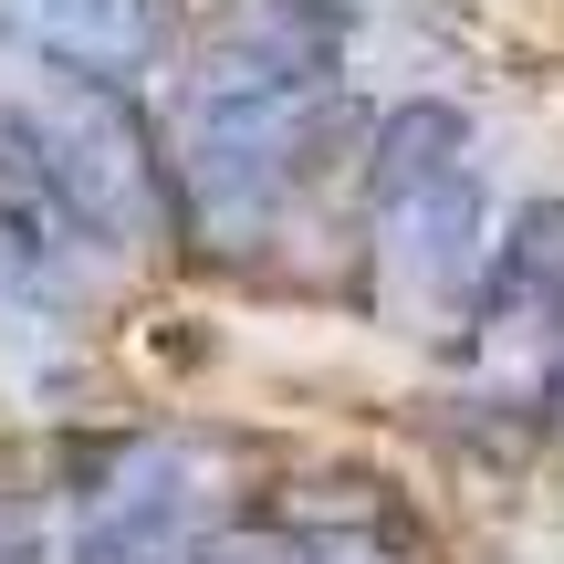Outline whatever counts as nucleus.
<instances>
[{
    "mask_svg": "<svg viewBox=\"0 0 564 564\" xmlns=\"http://www.w3.org/2000/svg\"><path fill=\"white\" fill-rule=\"evenodd\" d=\"M470 335L491 366H523V398H554L564 366V199H523L470 293Z\"/></svg>",
    "mask_w": 564,
    "mask_h": 564,
    "instance_id": "obj_2",
    "label": "nucleus"
},
{
    "mask_svg": "<svg viewBox=\"0 0 564 564\" xmlns=\"http://www.w3.org/2000/svg\"><path fill=\"white\" fill-rule=\"evenodd\" d=\"M356 137L345 116V11L335 0H241L188 63L178 178L209 220H262Z\"/></svg>",
    "mask_w": 564,
    "mask_h": 564,
    "instance_id": "obj_1",
    "label": "nucleus"
},
{
    "mask_svg": "<svg viewBox=\"0 0 564 564\" xmlns=\"http://www.w3.org/2000/svg\"><path fill=\"white\" fill-rule=\"evenodd\" d=\"M21 11H32L42 53L84 63L105 84H137L158 63V42H167V0H21Z\"/></svg>",
    "mask_w": 564,
    "mask_h": 564,
    "instance_id": "obj_6",
    "label": "nucleus"
},
{
    "mask_svg": "<svg viewBox=\"0 0 564 564\" xmlns=\"http://www.w3.org/2000/svg\"><path fill=\"white\" fill-rule=\"evenodd\" d=\"M491 241H502V230H491L481 167H470V178H449V188H429V199H408V209H387V230H377L387 303H398L408 324H419V314H449L460 293H481Z\"/></svg>",
    "mask_w": 564,
    "mask_h": 564,
    "instance_id": "obj_3",
    "label": "nucleus"
},
{
    "mask_svg": "<svg viewBox=\"0 0 564 564\" xmlns=\"http://www.w3.org/2000/svg\"><path fill=\"white\" fill-rule=\"evenodd\" d=\"M188 564H398L377 544H335V533H282V523H251V533H209Z\"/></svg>",
    "mask_w": 564,
    "mask_h": 564,
    "instance_id": "obj_7",
    "label": "nucleus"
},
{
    "mask_svg": "<svg viewBox=\"0 0 564 564\" xmlns=\"http://www.w3.org/2000/svg\"><path fill=\"white\" fill-rule=\"evenodd\" d=\"M199 460L188 449H137L105 481V502L74 523V564H188L209 544L199 533Z\"/></svg>",
    "mask_w": 564,
    "mask_h": 564,
    "instance_id": "obj_4",
    "label": "nucleus"
},
{
    "mask_svg": "<svg viewBox=\"0 0 564 564\" xmlns=\"http://www.w3.org/2000/svg\"><path fill=\"white\" fill-rule=\"evenodd\" d=\"M449 178H470V116L449 95H419V105H398V116L377 126V147H366V209H408V199H429V188H449Z\"/></svg>",
    "mask_w": 564,
    "mask_h": 564,
    "instance_id": "obj_5",
    "label": "nucleus"
}]
</instances>
